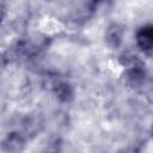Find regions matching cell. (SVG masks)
Wrapping results in <instances>:
<instances>
[{
	"instance_id": "277c9868",
	"label": "cell",
	"mask_w": 153,
	"mask_h": 153,
	"mask_svg": "<svg viewBox=\"0 0 153 153\" xmlns=\"http://www.w3.org/2000/svg\"><path fill=\"white\" fill-rule=\"evenodd\" d=\"M145 79H146V72L142 68V66H140L139 63L131 65L130 68L126 73V80L133 87L141 86L143 84Z\"/></svg>"
},
{
	"instance_id": "3957f363",
	"label": "cell",
	"mask_w": 153,
	"mask_h": 153,
	"mask_svg": "<svg viewBox=\"0 0 153 153\" xmlns=\"http://www.w3.org/2000/svg\"><path fill=\"white\" fill-rule=\"evenodd\" d=\"M124 27L118 23H112L109 25L105 32V42L111 49H117L123 41Z\"/></svg>"
},
{
	"instance_id": "5b68a950",
	"label": "cell",
	"mask_w": 153,
	"mask_h": 153,
	"mask_svg": "<svg viewBox=\"0 0 153 153\" xmlns=\"http://www.w3.org/2000/svg\"><path fill=\"white\" fill-rule=\"evenodd\" d=\"M53 91L56 96V98L60 100V102H63V103H68L73 99V96H74V90H73V86L67 82V81H57L55 82L54 87H53Z\"/></svg>"
},
{
	"instance_id": "8992f818",
	"label": "cell",
	"mask_w": 153,
	"mask_h": 153,
	"mask_svg": "<svg viewBox=\"0 0 153 153\" xmlns=\"http://www.w3.org/2000/svg\"><path fill=\"white\" fill-rule=\"evenodd\" d=\"M151 133H152V136H153V124H152V130H151Z\"/></svg>"
},
{
	"instance_id": "6da1fadb",
	"label": "cell",
	"mask_w": 153,
	"mask_h": 153,
	"mask_svg": "<svg viewBox=\"0 0 153 153\" xmlns=\"http://www.w3.org/2000/svg\"><path fill=\"white\" fill-rule=\"evenodd\" d=\"M25 136L19 131L8 133L2 141V151L5 153H22L25 147Z\"/></svg>"
},
{
	"instance_id": "7a4b0ae2",
	"label": "cell",
	"mask_w": 153,
	"mask_h": 153,
	"mask_svg": "<svg viewBox=\"0 0 153 153\" xmlns=\"http://www.w3.org/2000/svg\"><path fill=\"white\" fill-rule=\"evenodd\" d=\"M137 47L145 51L151 53L153 51V25H145L141 26L135 35Z\"/></svg>"
}]
</instances>
